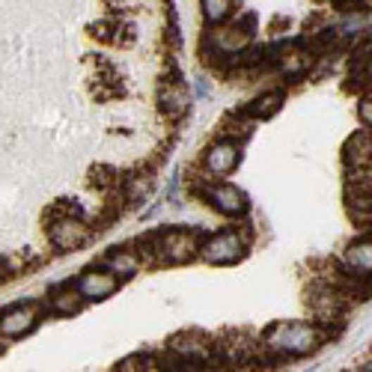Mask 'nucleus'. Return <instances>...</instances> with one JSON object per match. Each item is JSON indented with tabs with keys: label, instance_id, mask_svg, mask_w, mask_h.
<instances>
[{
	"label": "nucleus",
	"instance_id": "1",
	"mask_svg": "<svg viewBox=\"0 0 372 372\" xmlns=\"http://www.w3.org/2000/svg\"><path fill=\"white\" fill-rule=\"evenodd\" d=\"M325 340V330L313 322H274L262 334V345L268 352L286 357H307Z\"/></svg>",
	"mask_w": 372,
	"mask_h": 372
},
{
	"label": "nucleus",
	"instance_id": "2",
	"mask_svg": "<svg viewBox=\"0 0 372 372\" xmlns=\"http://www.w3.org/2000/svg\"><path fill=\"white\" fill-rule=\"evenodd\" d=\"M197 250H200V244H197L194 232H188V230H164L152 238V254L164 265L191 262L197 256Z\"/></svg>",
	"mask_w": 372,
	"mask_h": 372
},
{
	"label": "nucleus",
	"instance_id": "3",
	"mask_svg": "<svg viewBox=\"0 0 372 372\" xmlns=\"http://www.w3.org/2000/svg\"><path fill=\"white\" fill-rule=\"evenodd\" d=\"M197 254H200L209 265H235V262L244 259L247 242H244V235H238L235 230H223V232L209 235Z\"/></svg>",
	"mask_w": 372,
	"mask_h": 372
},
{
	"label": "nucleus",
	"instance_id": "4",
	"mask_svg": "<svg viewBox=\"0 0 372 372\" xmlns=\"http://www.w3.org/2000/svg\"><path fill=\"white\" fill-rule=\"evenodd\" d=\"M167 345H170V354L179 357V364L185 366H203L215 361V345L200 334H176Z\"/></svg>",
	"mask_w": 372,
	"mask_h": 372
},
{
	"label": "nucleus",
	"instance_id": "5",
	"mask_svg": "<svg viewBox=\"0 0 372 372\" xmlns=\"http://www.w3.org/2000/svg\"><path fill=\"white\" fill-rule=\"evenodd\" d=\"M48 238L51 244L57 250H78L87 238H89V227L81 221V218H72V215H63V218H54L48 227Z\"/></svg>",
	"mask_w": 372,
	"mask_h": 372
},
{
	"label": "nucleus",
	"instance_id": "6",
	"mask_svg": "<svg viewBox=\"0 0 372 372\" xmlns=\"http://www.w3.org/2000/svg\"><path fill=\"white\" fill-rule=\"evenodd\" d=\"M209 48L215 51V57H223V60L238 57L250 48V33L244 27H238V24H223V27L209 33Z\"/></svg>",
	"mask_w": 372,
	"mask_h": 372
},
{
	"label": "nucleus",
	"instance_id": "7",
	"mask_svg": "<svg viewBox=\"0 0 372 372\" xmlns=\"http://www.w3.org/2000/svg\"><path fill=\"white\" fill-rule=\"evenodd\" d=\"M238 158H242L238 143L230 140V137H221L206 149L203 164H206V170L211 173V176H230V173L238 167Z\"/></svg>",
	"mask_w": 372,
	"mask_h": 372
},
{
	"label": "nucleus",
	"instance_id": "8",
	"mask_svg": "<svg viewBox=\"0 0 372 372\" xmlns=\"http://www.w3.org/2000/svg\"><path fill=\"white\" fill-rule=\"evenodd\" d=\"M116 286H119V277L108 268H89V271H84L81 277H78V292L84 295V301H104V298H111L113 292H116Z\"/></svg>",
	"mask_w": 372,
	"mask_h": 372
},
{
	"label": "nucleus",
	"instance_id": "9",
	"mask_svg": "<svg viewBox=\"0 0 372 372\" xmlns=\"http://www.w3.org/2000/svg\"><path fill=\"white\" fill-rule=\"evenodd\" d=\"M345 206L352 218L372 221V176H366L364 170H357V182L352 179L345 188Z\"/></svg>",
	"mask_w": 372,
	"mask_h": 372
},
{
	"label": "nucleus",
	"instance_id": "10",
	"mask_svg": "<svg viewBox=\"0 0 372 372\" xmlns=\"http://www.w3.org/2000/svg\"><path fill=\"white\" fill-rule=\"evenodd\" d=\"M39 322V310L33 307V304H18V307L6 310L4 316H0V334L4 337H24L30 334V330L36 328Z\"/></svg>",
	"mask_w": 372,
	"mask_h": 372
},
{
	"label": "nucleus",
	"instance_id": "11",
	"mask_svg": "<svg viewBox=\"0 0 372 372\" xmlns=\"http://www.w3.org/2000/svg\"><path fill=\"white\" fill-rule=\"evenodd\" d=\"M158 104L167 119H182L191 108V89L182 81H164L161 92H158Z\"/></svg>",
	"mask_w": 372,
	"mask_h": 372
},
{
	"label": "nucleus",
	"instance_id": "12",
	"mask_svg": "<svg viewBox=\"0 0 372 372\" xmlns=\"http://www.w3.org/2000/svg\"><path fill=\"white\" fill-rule=\"evenodd\" d=\"M342 161L349 170H366L372 167V128L354 131L342 146Z\"/></svg>",
	"mask_w": 372,
	"mask_h": 372
},
{
	"label": "nucleus",
	"instance_id": "13",
	"mask_svg": "<svg viewBox=\"0 0 372 372\" xmlns=\"http://www.w3.org/2000/svg\"><path fill=\"white\" fill-rule=\"evenodd\" d=\"M209 197V203L215 206L221 215H242V211L247 209V197L242 188H235V185H227V182H221V185H211V188L206 191Z\"/></svg>",
	"mask_w": 372,
	"mask_h": 372
},
{
	"label": "nucleus",
	"instance_id": "14",
	"mask_svg": "<svg viewBox=\"0 0 372 372\" xmlns=\"http://www.w3.org/2000/svg\"><path fill=\"white\" fill-rule=\"evenodd\" d=\"M342 265L354 277H372V235L357 238V242H352L349 247H345Z\"/></svg>",
	"mask_w": 372,
	"mask_h": 372
},
{
	"label": "nucleus",
	"instance_id": "15",
	"mask_svg": "<svg viewBox=\"0 0 372 372\" xmlns=\"http://www.w3.org/2000/svg\"><path fill=\"white\" fill-rule=\"evenodd\" d=\"M218 352L227 357L230 364H250V361H256L259 345L254 340H247L244 334H230L223 342H218Z\"/></svg>",
	"mask_w": 372,
	"mask_h": 372
},
{
	"label": "nucleus",
	"instance_id": "16",
	"mask_svg": "<svg viewBox=\"0 0 372 372\" xmlns=\"http://www.w3.org/2000/svg\"><path fill=\"white\" fill-rule=\"evenodd\" d=\"M283 92L280 89H271V92H262V96H256L254 101L247 104V116H254V119H271L277 111L283 108Z\"/></svg>",
	"mask_w": 372,
	"mask_h": 372
},
{
	"label": "nucleus",
	"instance_id": "17",
	"mask_svg": "<svg viewBox=\"0 0 372 372\" xmlns=\"http://www.w3.org/2000/svg\"><path fill=\"white\" fill-rule=\"evenodd\" d=\"M81 307H84V295L78 289H57L51 295V310L57 316H75L81 313Z\"/></svg>",
	"mask_w": 372,
	"mask_h": 372
},
{
	"label": "nucleus",
	"instance_id": "18",
	"mask_svg": "<svg viewBox=\"0 0 372 372\" xmlns=\"http://www.w3.org/2000/svg\"><path fill=\"white\" fill-rule=\"evenodd\" d=\"M310 63H313V54L310 51H304V48H292V51H283V57H280V69L286 78H301L304 72L310 69Z\"/></svg>",
	"mask_w": 372,
	"mask_h": 372
},
{
	"label": "nucleus",
	"instance_id": "19",
	"mask_svg": "<svg viewBox=\"0 0 372 372\" xmlns=\"http://www.w3.org/2000/svg\"><path fill=\"white\" fill-rule=\"evenodd\" d=\"M108 268L113 274H123V277H131L140 271V256L135 254V250H113V254L108 256Z\"/></svg>",
	"mask_w": 372,
	"mask_h": 372
},
{
	"label": "nucleus",
	"instance_id": "20",
	"mask_svg": "<svg viewBox=\"0 0 372 372\" xmlns=\"http://www.w3.org/2000/svg\"><path fill=\"white\" fill-rule=\"evenodd\" d=\"M209 24H223L235 12V0H200Z\"/></svg>",
	"mask_w": 372,
	"mask_h": 372
},
{
	"label": "nucleus",
	"instance_id": "21",
	"mask_svg": "<svg viewBox=\"0 0 372 372\" xmlns=\"http://www.w3.org/2000/svg\"><path fill=\"white\" fill-rule=\"evenodd\" d=\"M155 361L149 354H131V357H123V361L116 364L119 372H137V369H152Z\"/></svg>",
	"mask_w": 372,
	"mask_h": 372
},
{
	"label": "nucleus",
	"instance_id": "22",
	"mask_svg": "<svg viewBox=\"0 0 372 372\" xmlns=\"http://www.w3.org/2000/svg\"><path fill=\"white\" fill-rule=\"evenodd\" d=\"M116 182V170L113 167H96L92 170V185H99V188H111Z\"/></svg>",
	"mask_w": 372,
	"mask_h": 372
},
{
	"label": "nucleus",
	"instance_id": "23",
	"mask_svg": "<svg viewBox=\"0 0 372 372\" xmlns=\"http://www.w3.org/2000/svg\"><path fill=\"white\" fill-rule=\"evenodd\" d=\"M357 116H361V123H364L366 128H372V89L364 92L361 104H357Z\"/></svg>",
	"mask_w": 372,
	"mask_h": 372
}]
</instances>
